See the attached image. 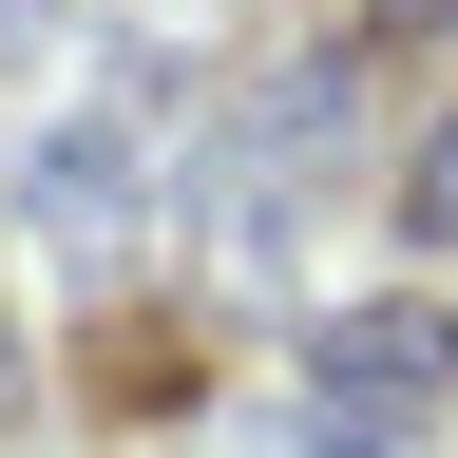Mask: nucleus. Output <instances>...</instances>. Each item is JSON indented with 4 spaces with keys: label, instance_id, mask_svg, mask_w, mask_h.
Masks as SVG:
<instances>
[{
    "label": "nucleus",
    "instance_id": "4",
    "mask_svg": "<svg viewBox=\"0 0 458 458\" xmlns=\"http://www.w3.org/2000/svg\"><path fill=\"white\" fill-rule=\"evenodd\" d=\"M20 20H38V0H0V38H20Z\"/></svg>",
    "mask_w": 458,
    "mask_h": 458
},
{
    "label": "nucleus",
    "instance_id": "2",
    "mask_svg": "<svg viewBox=\"0 0 458 458\" xmlns=\"http://www.w3.org/2000/svg\"><path fill=\"white\" fill-rule=\"evenodd\" d=\"M420 229H458V134H439V153H420Z\"/></svg>",
    "mask_w": 458,
    "mask_h": 458
},
{
    "label": "nucleus",
    "instance_id": "1",
    "mask_svg": "<svg viewBox=\"0 0 458 458\" xmlns=\"http://www.w3.org/2000/svg\"><path fill=\"white\" fill-rule=\"evenodd\" d=\"M325 382L363 401V420H420V401L458 382V325H439V306H344V325H325Z\"/></svg>",
    "mask_w": 458,
    "mask_h": 458
},
{
    "label": "nucleus",
    "instance_id": "3",
    "mask_svg": "<svg viewBox=\"0 0 458 458\" xmlns=\"http://www.w3.org/2000/svg\"><path fill=\"white\" fill-rule=\"evenodd\" d=\"M20 401H38V382H20V325H0V420H20Z\"/></svg>",
    "mask_w": 458,
    "mask_h": 458
}]
</instances>
